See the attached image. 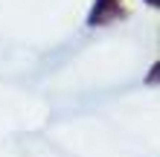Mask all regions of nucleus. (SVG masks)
<instances>
[{
    "label": "nucleus",
    "mask_w": 160,
    "mask_h": 157,
    "mask_svg": "<svg viewBox=\"0 0 160 157\" xmlns=\"http://www.w3.org/2000/svg\"><path fill=\"white\" fill-rule=\"evenodd\" d=\"M146 3H157V0H146Z\"/></svg>",
    "instance_id": "1"
}]
</instances>
